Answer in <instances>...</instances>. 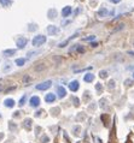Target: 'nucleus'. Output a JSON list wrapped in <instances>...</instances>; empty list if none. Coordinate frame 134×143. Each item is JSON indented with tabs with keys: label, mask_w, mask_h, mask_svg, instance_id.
Listing matches in <instances>:
<instances>
[{
	"label": "nucleus",
	"mask_w": 134,
	"mask_h": 143,
	"mask_svg": "<svg viewBox=\"0 0 134 143\" xmlns=\"http://www.w3.org/2000/svg\"><path fill=\"white\" fill-rule=\"evenodd\" d=\"M70 13H71V7H70V6H65V7L63 9V11H62L63 17H68Z\"/></svg>",
	"instance_id": "f8f14e48"
},
{
	"label": "nucleus",
	"mask_w": 134,
	"mask_h": 143,
	"mask_svg": "<svg viewBox=\"0 0 134 143\" xmlns=\"http://www.w3.org/2000/svg\"><path fill=\"white\" fill-rule=\"evenodd\" d=\"M72 101H74V105H75L76 107L80 105V100H79L77 98H75V96H74V98H72Z\"/></svg>",
	"instance_id": "5701e85b"
},
{
	"label": "nucleus",
	"mask_w": 134,
	"mask_h": 143,
	"mask_svg": "<svg viewBox=\"0 0 134 143\" xmlns=\"http://www.w3.org/2000/svg\"><path fill=\"white\" fill-rule=\"evenodd\" d=\"M0 4H1L4 7H9V6H11V4H12V0H0Z\"/></svg>",
	"instance_id": "2eb2a0df"
},
{
	"label": "nucleus",
	"mask_w": 134,
	"mask_h": 143,
	"mask_svg": "<svg viewBox=\"0 0 134 143\" xmlns=\"http://www.w3.org/2000/svg\"><path fill=\"white\" fill-rule=\"evenodd\" d=\"M125 85L126 87H132V85H133V81L132 80H126L125 81Z\"/></svg>",
	"instance_id": "412c9836"
},
{
	"label": "nucleus",
	"mask_w": 134,
	"mask_h": 143,
	"mask_svg": "<svg viewBox=\"0 0 134 143\" xmlns=\"http://www.w3.org/2000/svg\"><path fill=\"white\" fill-rule=\"evenodd\" d=\"M4 105L9 108L13 107V106H15V100H13V99H6V100L4 101Z\"/></svg>",
	"instance_id": "9d476101"
},
{
	"label": "nucleus",
	"mask_w": 134,
	"mask_h": 143,
	"mask_svg": "<svg viewBox=\"0 0 134 143\" xmlns=\"http://www.w3.org/2000/svg\"><path fill=\"white\" fill-rule=\"evenodd\" d=\"M9 126H10V130H16V129H17V126H16V124H13L12 122H10Z\"/></svg>",
	"instance_id": "b1692460"
},
{
	"label": "nucleus",
	"mask_w": 134,
	"mask_h": 143,
	"mask_svg": "<svg viewBox=\"0 0 134 143\" xmlns=\"http://www.w3.org/2000/svg\"><path fill=\"white\" fill-rule=\"evenodd\" d=\"M2 53H4L5 57H12V55L16 54V49H5Z\"/></svg>",
	"instance_id": "4468645a"
},
{
	"label": "nucleus",
	"mask_w": 134,
	"mask_h": 143,
	"mask_svg": "<svg viewBox=\"0 0 134 143\" xmlns=\"http://www.w3.org/2000/svg\"><path fill=\"white\" fill-rule=\"evenodd\" d=\"M57 93H58V96L62 99V98H64V96H65V94H67V90L64 89L63 87H61V85H59V87H57Z\"/></svg>",
	"instance_id": "1a4fd4ad"
},
{
	"label": "nucleus",
	"mask_w": 134,
	"mask_h": 143,
	"mask_svg": "<svg viewBox=\"0 0 134 143\" xmlns=\"http://www.w3.org/2000/svg\"><path fill=\"white\" fill-rule=\"evenodd\" d=\"M123 27H125V24H120V25H118V27L115 29V31H117V30H121V29H122Z\"/></svg>",
	"instance_id": "7c9ffc66"
},
{
	"label": "nucleus",
	"mask_w": 134,
	"mask_h": 143,
	"mask_svg": "<svg viewBox=\"0 0 134 143\" xmlns=\"http://www.w3.org/2000/svg\"><path fill=\"white\" fill-rule=\"evenodd\" d=\"M94 39H96V36L91 35V36H88V37H85L83 40H85V41H92V40H94Z\"/></svg>",
	"instance_id": "393cba45"
},
{
	"label": "nucleus",
	"mask_w": 134,
	"mask_h": 143,
	"mask_svg": "<svg viewBox=\"0 0 134 143\" xmlns=\"http://www.w3.org/2000/svg\"><path fill=\"white\" fill-rule=\"evenodd\" d=\"M39 105H40V99L37 96H33L30 99V106L32 107H37Z\"/></svg>",
	"instance_id": "423d86ee"
},
{
	"label": "nucleus",
	"mask_w": 134,
	"mask_h": 143,
	"mask_svg": "<svg viewBox=\"0 0 134 143\" xmlns=\"http://www.w3.org/2000/svg\"><path fill=\"white\" fill-rule=\"evenodd\" d=\"M47 17L50 18V19H54V18L57 17V10L56 9H50L47 11Z\"/></svg>",
	"instance_id": "0eeeda50"
},
{
	"label": "nucleus",
	"mask_w": 134,
	"mask_h": 143,
	"mask_svg": "<svg viewBox=\"0 0 134 143\" xmlns=\"http://www.w3.org/2000/svg\"><path fill=\"white\" fill-rule=\"evenodd\" d=\"M128 54H131V55H134V52H128Z\"/></svg>",
	"instance_id": "58836bf2"
},
{
	"label": "nucleus",
	"mask_w": 134,
	"mask_h": 143,
	"mask_svg": "<svg viewBox=\"0 0 134 143\" xmlns=\"http://www.w3.org/2000/svg\"><path fill=\"white\" fill-rule=\"evenodd\" d=\"M133 77H134V73H133Z\"/></svg>",
	"instance_id": "a19ab883"
},
{
	"label": "nucleus",
	"mask_w": 134,
	"mask_h": 143,
	"mask_svg": "<svg viewBox=\"0 0 134 143\" xmlns=\"http://www.w3.org/2000/svg\"><path fill=\"white\" fill-rule=\"evenodd\" d=\"M114 84H115V82H114V81H110V83H109V89H112V88H114Z\"/></svg>",
	"instance_id": "c756f323"
},
{
	"label": "nucleus",
	"mask_w": 134,
	"mask_h": 143,
	"mask_svg": "<svg viewBox=\"0 0 134 143\" xmlns=\"http://www.w3.org/2000/svg\"><path fill=\"white\" fill-rule=\"evenodd\" d=\"M99 76L101 77V78H105L107 76V73H106V71H100V73H99Z\"/></svg>",
	"instance_id": "bb28decb"
},
{
	"label": "nucleus",
	"mask_w": 134,
	"mask_h": 143,
	"mask_svg": "<svg viewBox=\"0 0 134 143\" xmlns=\"http://www.w3.org/2000/svg\"><path fill=\"white\" fill-rule=\"evenodd\" d=\"M26 64V59H23V58H18V59H16V65H18V66H23Z\"/></svg>",
	"instance_id": "f3484780"
},
{
	"label": "nucleus",
	"mask_w": 134,
	"mask_h": 143,
	"mask_svg": "<svg viewBox=\"0 0 134 143\" xmlns=\"http://www.w3.org/2000/svg\"><path fill=\"white\" fill-rule=\"evenodd\" d=\"M41 142H42V143H47V142H48V137H47V136H44V137L41 138Z\"/></svg>",
	"instance_id": "c85d7f7f"
},
{
	"label": "nucleus",
	"mask_w": 134,
	"mask_h": 143,
	"mask_svg": "<svg viewBox=\"0 0 134 143\" xmlns=\"http://www.w3.org/2000/svg\"><path fill=\"white\" fill-rule=\"evenodd\" d=\"M12 90H15V87H11L9 89H6V93H10V91H12Z\"/></svg>",
	"instance_id": "72a5a7b5"
},
{
	"label": "nucleus",
	"mask_w": 134,
	"mask_h": 143,
	"mask_svg": "<svg viewBox=\"0 0 134 143\" xmlns=\"http://www.w3.org/2000/svg\"><path fill=\"white\" fill-rule=\"evenodd\" d=\"M59 33V29L56 25H48L47 27V34L48 35H57Z\"/></svg>",
	"instance_id": "20e7f679"
},
{
	"label": "nucleus",
	"mask_w": 134,
	"mask_h": 143,
	"mask_svg": "<svg viewBox=\"0 0 134 143\" xmlns=\"http://www.w3.org/2000/svg\"><path fill=\"white\" fill-rule=\"evenodd\" d=\"M110 2H112V4H117V2H120L121 0H109Z\"/></svg>",
	"instance_id": "473e14b6"
},
{
	"label": "nucleus",
	"mask_w": 134,
	"mask_h": 143,
	"mask_svg": "<svg viewBox=\"0 0 134 143\" xmlns=\"http://www.w3.org/2000/svg\"><path fill=\"white\" fill-rule=\"evenodd\" d=\"M1 138H4V132H1V134H0V140H1Z\"/></svg>",
	"instance_id": "e433bc0d"
},
{
	"label": "nucleus",
	"mask_w": 134,
	"mask_h": 143,
	"mask_svg": "<svg viewBox=\"0 0 134 143\" xmlns=\"http://www.w3.org/2000/svg\"><path fill=\"white\" fill-rule=\"evenodd\" d=\"M79 131H80V126L74 127V134H75V135H79Z\"/></svg>",
	"instance_id": "cd10ccee"
},
{
	"label": "nucleus",
	"mask_w": 134,
	"mask_h": 143,
	"mask_svg": "<svg viewBox=\"0 0 134 143\" xmlns=\"http://www.w3.org/2000/svg\"><path fill=\"white\" fill-rule=\"evenodd\" d=\"M54 100H56V95L52 94V93H50V94H47V95L45 96V101H46V102H48V103L54 102Z\"/></svg>",
	"instance_id": "6e6552de"
},
{
	"label": "nucleus",
	"mask_w": 134,
	"mask_h": 143,
	"mask_svg": "<svg viewBox=\"0 0 134 143\" xmlns=\"http://www.w3.org/2000/svg\"><path fill=\"white\" fill-rule=\"evenodd\" d=\"M36 29H37V25H36L35 23H32V24H29V27H28V30H29V31H35Z\"/></svg>",
	"instance_id": "a211bd4d"
},
{
	"label": "nucleus",
	"mask_w": 134,
	"mask_h": 143,
	"mask_svg": "<svg viewBox=\"0 0 134 143\" xmlns=\"http://www.w3.org/2000/svg\"><path fill=\"white\" fill-rule=\"evenodd\" d=\"M41 113H44V111H39V112H36L35 117H40V116H41Z\"/></svg>",
	"instance_id": "2f4dec72"
},
{
	"label": "nucleus",
	"mask_w": 134,
	"mask_h": 143,
	"mask_svg": "<svg viewBox=\"0 0 134 143\" xmlns=\"http://www.w3.org/2000/svg\"><path fill=\"white\" fill-rule=\"evenodd\" d=\"M2 89H4V87H2V84H0V91H2Z\"/></svg>",
	"instance_id": "4c0bfd02"
},
{
	"label": "nucleus",
	"mask_w": 134,
	"mask_h": 143,
	"mask_svg": "<svg viewBox=\"0 0 134 143\" xmlns=\"http://www.w3.org/2000/svg\"><path fill=\"white\" fill-rule=\"evenodd\" d=\"M45 42H46V36H44V35H37V36H35V37L33 39V41H32L33 46H35V47H39V46L44 45Z\"/></svg>",
	"instance_id": "f257e3e1"
},
{
	"label": "nucleus",
	"mask_w": 134,
	"mask_h": 143,
	"mask_svg": "<svg viewBox=\"0 0 134 143\" xmlns=\"http://www.w3.org/2000/svg\"><path fill=\"white\" fill-rule=\"evenodd\" d=\"M106 13H107V10L105 9V7H101V9L98 11V16H99V17H104Z\"/></svg>",
	"instance_id": "dca6fc26"
},
{
	"label": "nucleus",
	"mask_w": 134,
	"mask_h": 143,
	"mask_svg": "<svg viewBox=\"0 0 134 143\" xmlns=\"http://www.w3.org/2000/svg\"><path fill=\"white\" fill-rule=\"evenodd\" d=\"M26 100H27V96L24 95L23 98L19 100V103H18V105H19V106H23V105H24V102H26Z\"/></svg>",
	"instance_id": "4be33fe9"
},
{
	"label": "nucleus",
	"mask_w": 134,
	"mask_h": 143,
	"mask_svg": "<svg viewBox=\"0 0 134 143\" xmlns=\"http://www.w3.org/2000/svg\"><path fill=\"white\" fill-rule=\"evenodd\" d=\"M93 80H94V75H93V73H86V75L83 76V81L87 82V83H91Z\"/></svg>",
	"instance_id": "9b49d317"
},
{
	"label": "nucleus",
	"mask_w": 134,
	"mask_h": 143,
	"mask_svg": "<svg viewBox=\"0 0 134 143\" xmlns=\"http://www.w3.org/2000/svg\"><path fill=\"white\" fill-rule=\"evenodd\" d=\"M133 46H134V41H133Z\"/></svg>",
	"instance_id": "ea45409f"
},
{
	"label": "nucleus",
	"mask_w": 134,
	"mask_h": 143,
	"mask_svg": "<svg viewBox=\"0 0 134 143\" xmlns=\"http://www.w3.org/2000/svg\"><path fill=\"white\" fill-rule=\"evenodd\" d=\"M69 41H70L69 39H68V40H65V41H63V42H61V43L58 45V47H59V48H63V47H65V46L69 43Z\"/></svg>",
	"instance_id": "6ab92c4d"
},
{
	"label": "nucleus",
	"mask_w": 134,
	"mask_h": 143,
	"mask_svg": "<svg viewBox=\"0 0 134 143\" xmlns=\"http://www.w3.org/2000/svg\"><path fill=\"white\" fill-rule=\"evenodd\" d=\"M51 85H52V82H51V81H46V82H42V83L37 84V85H36V89L37 90H46V89H48Z\"/></svg>",
	"instance_id": "f03ea898"
},
{
	"label": "nucleus",
	"mask_w": 134,
	"mask_h": 143,
	"mask_svg": "<svg viewBox=\"0 0 134 143\" xmlns=\"http://www.w3.org/2000/svg\"><path fill=\"white\" fill-rule=\"evenodd\" d=\"M45 69V65L44 64H39L37 66H35V71H41Z\"/></svg>",
	"instance_id": "aec40b11"
},
{
	"label": "nucleus",
	"mask_w": 134,
	"mask_h": 143,
	"mask_svg": "<svg viewBox=\"0 0 134 143\" xmlns=\"http://www.w3.org/2000/svg\"><path fill=\"white\" fill-rule=\"evenodd\" d=\"M79 88H80V84H79L77 81H72V82H70V84H69V89L71 90V91H77Z\"/></svg>",
	"instance_id": "39448f33"
},
{
	"label": "nucleus",
	"mask_w": 134,
	"mask_h": 143,
	"mask_svg": "<svg viewBox=\"0 0 134 143\" xmlns=\"http://www.w3.org/2000/svg\"><path fill=\"white\" fill-rule=\"evenodd\" d=\"M23 126H24L27 130H30V129H32V119H29V118L24 119V122H23Z\"/></svg>",
	"instance_id": "ddd939ff"
},
{
	"label": "nucleus",
	"mask_w": 134,
	"mask_h": 143,
	"mask_svg": "<svg viewBox=\"0 0 134 143\" xmlns=\"http://www.w3.org/2000/svg\"><path fill=\"white\" fill-rule=\"evenodd\" d=\"M96 89H97V91H98V93H100V91H101V84H100V83H97V84H96Z\"/></svg>",
	"instance_id": "a878e982"
},
{
	"label": "nucleus",
	"mask_w": 134,
	"mask_h": 143,
	"mask_svg": "<svg viewBox=\"0 0 134 143\" xmlns=\"http://www.w3.org/2000/svg\"><path fill=\"white\" fill-rule=\"evenodd\" d=\"M19 116V112H15V114H13V117H18Z\"/></svg>",
	"instance_id": "c9c22d12"
},
{
	"label": "nucleus",
	"mask_w": 134,
	"mask_h": 143,
	"mask_svg": "<svg viewBox=\"0 0 134 143\" xmlns=\"http://www.w3.org/2000/svg\"><path fill=\"white\" fill-rule=\"evenodd\" d=\"M27 42H28V40L26 39V37H18V40H17V47L19 48V49H22V48H24L26 47V45H27Z\"/></svg>",
	"instance_id": "7ed1b4c3"
},
{
	"label": "nucleus",
	"mask_w": 134,
	"mask_h": 143,
	"mask_svg": "<svg viewBox=\"0 0 134 143\" xmlns=\"http://www.w3.org/2000/svg\"><path fill=\"white\" fill-rule=\"evenodd\" d=\"M29 80H30V78H29V76H26V77H24V80H23V82H28Z\"/></svg>",
	"instance_id": "f704fd0d"
}]
</instances>
